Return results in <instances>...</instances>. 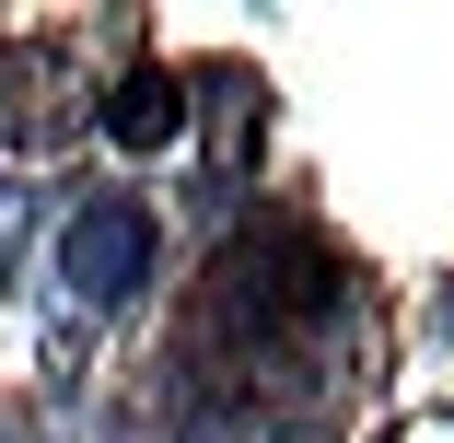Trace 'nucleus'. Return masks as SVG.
<instances>
[{
  "label": "nucleus",
  "mask_w": 454,
  "mask_h": 443,
  "mask_svg": "<svg viewBox=\"0 0 454 443\" xmlns=\"http://www.w3.org/2000/svg\"><path fill=\"white\" fill-rule=\"evenodd\" d=\"M349 304V269L303 233V222H256L210 257V281H199V315H187V350L199 362H245L256 374V350L280 338V327H315Z\"/></svg>",
  "instance_id": "obj_1"
},
{
  "label": "nucleus",
  "mask_w": 454,
  "mask_h": 443,
  "mask_svg": "<svg viewBox=\"0 0 454 443\" xmlns=\"http://www.w3.org/2000/svg\"><path fill=\"white\" fill-rule=\"evenodd\" d=\"M82 94H94V82H82V59L59 36H12L0 47V152H59L70 117H94Z\"/></svg>",
  "instance_id": "obj_2"
},
{
  "label": "nucleus",
  "mask_w": 454,
  "mask_h": 443,
  "mask_svg": "<svg viewBox=\"0 0 454 443\" xmlns=\"http://www.w3.org/2000/svg\"><path fill=\"white\" fill-rule=\"evenodd\" d=\"M59 281H70L82 304H129V292L152 281V210H140V199H82L70 233H59Z\"/></svg>",
  "instance_id": "obj_3"
},
{
  "label": "nucleus",
  "mask_w": 454,
  "mask_h": 443,
  "mask_svg": "<svg viewBox=\"0 0 454 443\" xmlns=\"http://www.w3.org/2000/svg\"><path fill=\"white\" fill-rule=\"evenodd\" d=\"M94 129H106L117 152H163V140L199 129V82H187V70H129V82H106Z\"/></svg>",
  "instance_id": "obj_4"
}]
</instances>
